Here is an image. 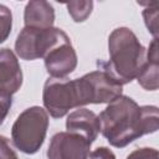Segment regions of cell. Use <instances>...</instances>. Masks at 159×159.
Wrapping results in <instances>:
<instances>
[{
  "label": "cell",
  "mask_w": 159,
  "mask_h": 159,
  "mask_svg": "<svg viewBox=\"0 0 159 159\" xmlns=\"http://www.w3.org/2000/svg\"><path fill=\"white\" fill-rule=\"evenodd\" d=\"M98 119L102 135L116 148H124L159 128V112L155 106H139L123 94L108 103Z\"/></svg>",
  "instance_id": "obj_1"
},
{
  "label": "cell",
  "mask_w": 159,
  "mask_h": 159,
  "mask_svg": "<svg viewBox=\"0 0 159 159\" xmlns=\"http://www.w3.org/2000/svg\"><path fill=\"white\" fill-rule=\"evenodd\" d=\"M108 53L109 61H98L97 65L123 86L137 78L147 50L130 29L117 27L108 37Z\"/></svg>",
  "instance_id": "obj_2"
},
{
  "label": "cell",
  "mask_w": 159,
  "mask_h": 159,
  "mask_svg": "<svg viewBox=\"0 0 159 159\" xmlns=\"http://www.w3.org/2000/svg\"><path fill=\"white\" fill-rule=\"evenodd\" d=\"M48 128V114L45 108L32 106L19 114L11 128V139L16 149L35 154L42 147Z\"/></svg>",
  "instance_id": "obj_3"
},
{
  "label": "cell",
  "mask_w": 159,
  "mask_h": 159,
  "mask_svg": "<svg viewBox=\"0 0 159 159\" xmlns=\"http://www.w3.org/2000/svg\"><path fill=\"white\" fill-rule=\"evenodd\" d=\"M77 92L78 107L86 104L111 103L122 96L123 86L106 71L97 70L73 80Z\"/></svg>",
  "instance_id": "obj_4"
},
{
  "label": "cell",
  "mask_w": 159,
  "mask_h": 159,
  "mask_svg": "<svg viewBox=\"0 0 159 159\" xmlns=\"http://www.w3.org/2000/svg\"><path fill=\"white\" fill-rule=\"evenodd\" d=\"M66 32L58 27L32 29L24 27L15 41V53L26 61L42 58L45 53L57 43Z\"/></svg>",
  "instance_id": "obj_5"
},
{
  "label": "cell",
  "mask_w": 159,
  "mask_h": 159,
  "mask_svg": "<svg viewBox=\"0 0 159 159\" xmlns=\"http://www.w3.org/2000/svg\"><path fill=\"white\" fill-rule=\"evenodd\" d=\"M42 102L46 112L53 118H62L70 109L80 108L75 81L48 77L43 84Z\"/></svg>",
  "instance_id": "obj_6"
},
{
  "label": "cell",
  "mask_w": 159,
  "mask_h": 159,
  "mask_svg": "<svg viewBox=\"0 0 159 159\" xmlns=\"http://www.w3.org/2000/svg\"><path fill=\"white\" fill-rule=\"evenodd\" d=\"M91 144L80 134L58 132L52 135L46 155L47 159H88Z\"/></svg>",
  "instance_id": "obj_7"
},
{
  "label": "cell",
  "mask_w": 159,
  "mask_h": 159,
  "mask_svg": "<svg viewBox=\"0 0 159 159\" xmlns=\"http://www.w3.org/2000/svg\"><path fill=\"white\" fill-rule=\"evenodd\" d=\"M50 77L66 78L77 67V53L67 34L42 57Z\"/></svg>",
  "instance_id": "obj_8"
},
{
  "label": "cell",
  "mask_w": 159,
  "mask_h": 159,
  "mask_svg": "<svg viewBox=\"0 0 159 159\" xmlns=\"http://www.w3.org/2000/svg\"><path fill=\"white\" fill-rule=\"evenodd\" d=\"M66 129L67 132L80 134L84 137L89 143H93L101 132L98 116L87 108L80 107L67 116Z\"/></svg>",
  "instance_id": "obj_9"
},
{
  "label": "cell",
  "mask_w": 159,
  "mask_h": 159,
  "mask_svg": "<svg viewBox=\"0 0 159 159\" xmlns=\"http://www.w3.org/2000/svg\"><path fill=\"white\" fill-rule=\"evenodd\" d=\"M22 84V71L19 60L12 50H0V89L16 93Z\"/></svg>",
  "instance_id": "obj_10"
},
{
  "label": "cell",
  "mask_w": 159,
  "mask_h": 159,
  "mask_svg": "<svg viewBox=\"0 0 159 159\" xmlns=\"http://www.w3.org/2000/svg\"><path fill=\"white\" fill-rule=\"evenodd\" d=\"M24 22L26 27L50 29L55 22L53 6L43 0H31L24 10Z\"/></svg>",
  "instance_id": "obj_11"
},
{
  "label": "cell",
  "mask_w": 159,
  "mask_h": 159,
  "mask_svg": "<svg viewBox=\"0 0 159 159\" xmlns=\"http://www.w3.org/2000/svg\"><path fill=\"white\" fill-rule=\"evenodd\" d=\"M159 56H158V39H153L145 53V61L137 76L138 83L147 91H157L159 86L158 78Z\"/></svg>",
  "instance_id": "obj_12"
},
{
  "label": "cell",
  "mask_w": 159,
  "mask_h": 159,
  "mask_svg": "<svg viewBox=\"0 0 159 159\" xmlns=\"http://www.w3.org/2000/svg\"><path fill=\"white\" fill-rule=\"evenodd\" d=\"M66 6L75 22H83L93 10V1H70L66 2Z\"/></svg>",
  "instance_id": "obj_13"
},
{
  "label": "cell",
  "mask_w": 159,
  "mask_h": 159,
  "mask_svg": "<svg viewBox=\"0 0 159 159\" xmlns=\"http://www.w3.org/2000/svg\"><path fill=\"white\" fill-rule=\"evenodd\" d=\"M138 4L148 6L143 10L144 22L148 31L154 36V39H158V2H153L152 5L149 2H138Z\"/></svg>",
  "instance_id": "obj_14"
},
{
  "label": "cell",
  "mask_w": 159,
  "mask_h": 159,
  "mask_svg": "<svg viewBox=\"0 0 159 159\" xmlns=\"http://www.w3.org/2000/svg\"><path fill=\"white\" fill-rule=\"evenodd\" d=\"M12 29V14L11 10L0 4V43L7 40Z\"/></svg>",
  "instance_id": "obj_15"
},
{
  "label": "cell",
  "mask_w": 159,
  "mask_h": 159,
  "mask_svg": "<svg viewBox=\"0 0 159 159\" xmlns=\"http://www.w3.org/2000/svg\"><path fill=\"white\" fill-rule=\"evenodd\" d=\"M12 106V94L7 91L0 89V125L4 123L9 111Z\"/></svg>",
  "instance_id": "obj_16"
},
{
  "label": "cell",
  "mask_w": 159,
  "mask_h": 159,
  "mask_svg": "<svg viewBox=\"0 0 159 159\" xmlns=\"http://www.w3.org/2000/svg\"><path fill=\"white\" fill-rule=\"evenodd\" d=\"M158 158H159L158 150L149 147L135 149L132 153H129L127 157V159H158Z\"/></svg>",
  "instance_id": "obj_17"
},
{
  "label": "cell",
  "mask_w": 159,
  "mask_h": 159,
  "mask_svg": "<svg viewBox=\"0 0 159 159\" xmlns=\"http://www.w3.org/2000/svg\"><path fill=\"white\" fill-rule=\"evenodd\" d=\"M0 159H19L9 139L0 134Z\"/></svg>",
  "instance_id": "obj_18"
},
{
  "label": "cell",
  "mask_w": 159,
  "mask_h": 159,
  "mask_svg": "<svg viewBox=\"0 0 159 159\" xmlns=\"http://www.w3.org/2000/svg\"><path fill=\"white\" fill-rule=\"evenodd\" d=\"M89 159H116L114 153L107 148V147H99L97 149H94L93 152H91Z\"/></svg>",
  "instance_id": "obj_19"
}]
</instances>
